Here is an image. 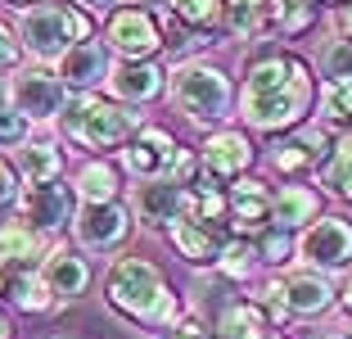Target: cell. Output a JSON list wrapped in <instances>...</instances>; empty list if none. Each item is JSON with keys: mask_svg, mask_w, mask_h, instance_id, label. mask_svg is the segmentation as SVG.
<instances>
[{"mask_svg": "<svg viewBox=\"0 0 352 339\" xmlns=\"http://www.w3.org/2000/svg\"><path fill=\"white\" fill-rule=\"evenodd\" d=\"M140 127H145V113L135 109V104L104 100V95H95V91L68 95V104H63V113H59V132L73 145H82V150H95V154L122 150Z\"/></svg>", "mask_w": 352, "mask_h": 339, "instance_id": "3957f363", "label": "cell"}, {"mask_svg": "<svg viewBox=\"0 0 352 339\" xmlns=\"http://www.w3.org/2000/svg\"><path fill=\"white\" fill-rule=\"evenodd\" d=\"M298 258L311 271H339L352 263V222L348 217H316L311 226H302L298 236Z\"/></svg>", "mask_w": 352, "mask_h": 339, "instance_id": "30bf717a", "label": "cell"}, {"mask_svg": "<svg viewBox=\"0 0 352 339\" xmlns=\"http://www.w3.org/2000/svg\"><path fill=\"white\" fill-rule=\"evenodd\" d=\"M253 249H258L262 263L280 267V263H289V254H294L298 245L289 240V231H280V226H267V231H258V236H253Z\"/></svg>", "mask_w": 352, "mask_h": 339, "instance_id": "d6a6232c", "label": "cell"}, {"mask_svg": "<svg viewBox=\"0 0 352 339\" xmlns=\"http://www.w3.org/2000/svg\"><path fill=\"white\" fill-rule=\"evenodd\" d=\"M73 195L82 199V204H113V199L122 195V172H118L109 158L95 154L73 172Z\"/></svg>", "mask_w": 352, "mask_h": 339, "instance_id": "603a6c76", "label": "cell"}, {"mask_svg": "<svg viewBox=\"0 0 352 339\" xmlns=\"http://www.w3.org/2000/svg\"><path fill=\"white\" fill-rule=\"evenodd\" d=\"M230 195V231L244 236V231H267L271 226V185H262L258 176H239L226 190Z\"/></svg>", "mask_w": 352, "mask_h": 339, "instance_id": "ffe728a7", "label": "cell"}, {"mask_svg": "<svg viewBox=\"0 0 352 339\" xmlns=\"http://www.w3.org/2000/svg\"><path fill=\"white\" fill-rule=\"evenodd\" d=\"M311 104H316V77H311V63L298 59L289 50H258L244 63V86H239V118L253 127V132H294V127L307 123Z\"/></svg>", "mask_w": 352, "mask_h": 339, "instance_id": "6da1fadb", "label": "cell"}, {"mask_svg": "<svg viewBox=\"0 0 352 339\" xmlns=\"http://www.w3.org/2000/svg\"><path fill=\"white\" fill-rule=\"evenodd\" d=\"M221 10H226V0H167V19L190 32H204L212 23H221Z\"/></svg>", "mask_w": 352, "mask_h": 339, "instance_id": "f546056e", "label": "cell"}, {"mask_svg": "<svg viewBox=\"0 0 352 339\" xmlns=\"http://www.w3.org/2000/svg\"><path fill=\"white\" fill-rule=\"evenodd\" d=\"M0 339H14V321H10V312L0 308Z\"/></svg>", "mask_w": 352, "mask_h": 339, "instance_id": "b9f144b4", "label": "cell"}, {"mask_svg": "<svg viewBox=\"0 0 352 339\" xmlns=\"http://www.w3.org/2000/svg\"><path fill=\"white\" fill-rule=\"evenodd\" d=\"M176 154V141L172 132H163V127H140V132L131 136V141L122 145V167L135 176V181H158V176H167V163H172Z\"/></svg>", "mask_w": 352, "mask_h": 339, "instance_id": "5bb4252c", "label": "cell"}, {"mask_svg": "<svg viewBox=\"0 0 352 339\" xmlns=\"http://www.w3.org/2000/svg\"><path fill=\"white\" fill-rule=\"evenodd\" d=\"M167 240L176 245V254L186 258L190 267H217L221 249L235 240V231H230L226 222H199V217L181 213L167 226Z\"/></svg>", "mask_w": 352, "mask_h": 339, "instance_id": "8fae6325", "label": "cell"}, {"mask_svg": "<svg viewBox=\"0 0 352 339\" xmlns=\"http://www.w3.org/2000/svg\"><path fill=\"white\" fill-rule=\"evenodd\" d=\"M267 312L258 308V298H235L217 312L212 339H267Z\"/></svg>", "mask_w": 352, "mask_h": 339, "instance_id": "cb8c5ba5", "label": "cell"}, {"mask_svg": "<svg viewBox=\"0 0 352 339\" xmlns=\"http://www.w3.org/2000/svg\"><path fill=\"white\" fill-rule=\"evenodd\" d=\"M109 91H113V100L140 109V104L158 100V95L167 91V72L158 68L154 59H118L113 68H109Z\"/></svg>", "mask_w": 352, "mask_h": 339, "instance_id": "9a60e30c", "label": "cell"}, {"mask_svg": "<svg viewBox=\"0 0 352 339\" xmlns=\"http://www.w3.org/2000/svg\"><path fill=\"white\" fill-rule=\"evenodd\" d=\"M41 276L50 280L59 303H73V298H82L86 289H91V263L68 245H50L45 258H41Z\"/></svg>", "mask_w": 352, "mask_h": 339, "instance_id": "ac0fdd59", "label": "cell"}, {"mask_svg": "<svg viewBox=\"0 0 352 339\" xmlns=\"http://www.w3.org/2000/svg\"><path fill=\"white\" fill-rule=\"evenodd\" d=\"M271 32H285V37H298V32L316 28V19H321V5L316 0H271Z\"/></svg>", "mask_w": 352, "mask_h": 339, "instance_id": "83f0119b", "label": "cell"}, {"mask_svg": "<svg viewBox=\"0 0 352 339\" xmlns=\"http://www.w3.org/2000/svg\"><path fill=\"white\" fill-rule=\"evenodd\" d=\"M82 10H95V14H109V10H118L122 0H77Z\"/></svg>", "mask_w": 352, "mask_h": 339, "instance_id": "ab89813d", "label": "cell"}, {"mask_svg": "<svg viewBox=\"0 0 352 339\" xmlns=\"http://www.w3.org/2000/svg\"><path fill=\"white\" fill-rule=\"evenodd\" d=\"M109 68H113V63H109V54H104L100 41L73 45V50L54 63V72H59V82H63L68 95H86V91H95V86H104L109 82Z\"/></svg>", "mask_w": 352, "mask_h": 339, "instance_id": "e0dca14e", "label": "cell"}, {"mask_svg": "<svg viewBox=\"0 0 352 339\" xmlns=\"http://www.w3.org/2000/svg\"><path fill=\"white\" fill-rule=\"evenodd\" d=\"M330 19H334V28H339V37H348V41H352V0H348V5H339Z\"/></svg>", "mask_w": 352, "mask_h": 339, "instance_id": "f35d334b", "label": "cell"}, {"mask_svg": "<svg viewBox=\"0 0 352 339\" xmlns=\"http://www.w3.org/2000/svg\"><path fill=\"white\" fill-rule=\"evenodd\" d=\"M167 339H212V330H208L199 317H181V321L172 326V335H167Z\"/></svg>", "mask_w": 352, "mask_h": 339, "instance_id": "74e56055", "label": "cell"}, {"mask_svg": "<svg viewBox=\"0 0 352 339\" xmlns=\"http://www.w3.org/2000/svg\"><path fill=\"white\" fill-rule=\"evenodd\" d=\"M325 339H352V330H339V335H325Z\"/></svg>", "mask_w": 352, "mask_h": 339, "instance_id": "c3c4849f", "label": "cell"}, {"mask_svg": "<svg viewBox=\"0 0 352 339\" xmlns=\"http://www.w3.org/2000/svg\"><path fill=\"white\" fill-rule=\"evenodd\" d=\"M14 167H19L23 185H50L63 176V154H59V145H50V141H28L19 150Z\"/></svg>", "mask_w": 352, "mask_h": 339, "instance_id": "484cf974", "label": "cell"}, {"mask_svg": "<svg viewBox=\"0 0 352 339\" xmlns=\"http://www.w3.org/2000/svg\"><path fill=\"white\" fill-rule=\"evenodd\" d=\"M131 5H145V10H154V14H158V10L167 14V0H131Z\"/></svg>", "mask_w": 352, "mask_h": 339, "instance_id": "7bdbcfd3", "label": "cell"}, {"mask_svg": "<svg viewBox=\"0 0 352 339\" xmlns=\"http://www.w3.org/2000/svg\"><path fill=\"white\" fill-rule=\"evenodd\" d=\"M316 217H321V195L311 185L289 181V185H280V190H271V226L294 231V226H311Z\"/></svg>", "mask_w": 352, "mask_h": 339, "instance_id": "44dd1931", "label": "cell"}, {"mask_svg": "<svg viewBox=\"0 0 352 339\" xmlns=\"http://www.w3.org/2000/svg\"><path fill=\"white\" fill-rule=\"evenodd\" d=\"M10 271H14L10 263H0V294H5V289H10Z\"/></svg>", "mask_w": 352, "mask_h": 339, "instance_id": "ee69618b", "label": "cell"}, {"mask_svg": "<svg viewBox=\"0 0 352 339\" xmlns=\"http://www.w3.org/2000/svg\"><path fill=\"white\" fill-rule=\"evenodd\" d=\"M167 91H172L176 109L186 113L195 127H212L221 118H230V104H235V91H230V77L208 59H186L167 72Z\"/></svg>", "mask_w": 352, "mask_h": 339, "instance_id": "5b68a950", "label": "cell"}, {"mask_svg": "<svg viewBox=\"0 0 352 339\" xmlns=\"http://www.w3.org/2000/svg\"><path fill=\"white\" fill-rule=\"evenodd\" d=\"M221 23H226V32H230V37H239V41H253V37L271 32L267 10H249V5H235V0H226V10H221Z\"/></svg>", "mask_w": 352, "mask_h": 339, "instance_id": "1f68e13d", "label": "cell"}, {"mask_svg": "<svg viewBox=\"0 0 352 339\" xmlns=\"http://www.w3.org/2000/svg\"><path fill=\"white\" fill-rule=\"evenodd\" d=\"M73 199H77L73 185H59V181H50V185H23L19 217L28 226H36L41 236H54V231H63V226L77 217Z\"/></svg>", "mask_w": 352, "mask_h": 339, "instance_id": "4fadbf2b", "label": "cell"}, {"mask_svg": "<svg viewBox=\"0 0 352 339\" xmlns=\"http://www.w3.org/2000/svg\"><path fill=\"white\" fill-rule=\"evenodd\" d=\"M104 45H109L118 59H154L167 45V32H163V23H158L154 10L126 0V5L104 14Z\"/></svg>", "mask_w": 352, "mask_h": 339, "instance_id": "8992f818", "label": "cell"}, {"mask_svg": "<svg viewBox=\"0 0 352 339\" xmlns=\"http://www.w3.org/2000/svg\"><path fill=\"white\" fill-rule=\"evenodd\" d=\"M23 41H19V28H10V23H0V77L5 72H19L23 68Z\"/></svg>", "mask_w": 352, "mask_h": 339, "instance_id": "d590c367", "label": "cell"}, {"mask_svg": "<svg viewBox=\"0 0 352 339\" xmlns=\"http://www.w3.org/2000/svg\"><path fill=\"white\" fill-rule=\"evenodd\" d=\"M23 176H19V167L10 163V158L0 154V208H10V204H19V195H23Z\"/></svg>", "mask_w": 352, "mask_h": 339, "instance_id": "8d00e7d4", "label": "cell"}, {"mask_svg": "<svg viewBox=\"0 0 352 339\" xmlns=\"http://www.w3.org/2000/svg\"><path fill=\"white\" fill-rule=\"evenodd\" d=\"M339 308L352 317V271H348V280H343V294H339Z\"/></svg>", "mask_w": 352, "mask_h": 339, "instance_id": "60d3db41", "label": "cell"}, {"mask_svg": "<svg viewBox=\"0 0 352 339\" xmlns=\"http://www.w3.org/2000/svg\"><path fill=\"white\" fill-rule=\"evenodd\" d=\"M267 339H285V335H276V330H271V335H267Z\"/></svg>", "mask_w": 352, "mask_h": 339, "instance_id": "681fc988", "label": "cell"}, {"mask_svg": "<svg viewBox=\"0 0 352 339\" xmlns=\"http://www.w3.org/2000/svg\"><path fill=\"white\" fill-rule=\"evenodd\" d=\"M28 141H32V123L19 109L5 104V109H0V154H5V150H23Z\"/></svg>", "mask_w": 352, "mask_h": 339, "instance_id": "e575fe53", "label": "cell"}, {"mask_svg": "<svg viewBox=\"0 0 352 339\" xmlns=\"http://www.w3.org/2000/svg\"><path fill=\"white\" fill-rule=\"evenodd\" d=\"M321 185L330 195H339V199L352 204V136H339L334 154L325 158V167H321Z\"/></svg>", "mask_w": 352, "mask_h": 339, "instance_id": "f1b7e54d", "label": "cell"}, {"mask_svg": "<svg viewBox=\"0 0 352 339\" xmlns=\"http://www.w3.org/2000/svg\"><path fill=\"white\" fill-rule=\"evenodd\" d=\"M316 123L334 136H352V82H325L316 95Z\"/></svg>", "mask_w": 352, "mask_h": 339, "instance_id": "4316f807", "label": "cell"}, {"mask_svg": "<svg viewBox=\"0 0 352 339\" xmlns=\"http://www.w3.org/2000/svg\"><path fill=\"white\" fill-rule=\"evenodd\" d=\"M104 298L118 317L145 330H172L181 321V294L167 285V276L149 263V258L122 254L104 271Z\"/></svg>", "mask_w": 352, "mask_h": 339, "instance_id": "7a4b0ae2", "label": "cell"}, {"mask_svg": "<svg viewBox=\"0 0 352 339\" xmlns=\"http://www.w3.org/2000/svg\"><path fill=\"white\" fill-rule=\"evenodd\" d=\"M321 72H325V82H352V41L348 37H334L321 50Z\"/></svg>", "mask_w": 352, "mask_h": 339, "instance_id": "836d02e7", "label": "cell"}, {"mask_svg": "<svg viewBox=\"0 0 352 339\" xmlns=\"http://www.w3.org/2000/svg\"><path fill=\"white\" fill-rule=\"evenodd\" d=\"M45 249H50L45 236L36 226H28L23 217L0 222V263H10V267H41Z\"/></svg>", "mask_w": 352, "mask_h": 339, "instance_id": "7402d4cb", "label": "cell"}, {"mask_svg": "<svg viewBox=\"0 0 352 339\" xmlns=\"http://www.w3.org/2000/svg\"><path fill=\"white\" fill-rule=\"evenodd\" d=\"M253 263H258V249H253L244 236H235L226 249H221V258H217V276H226L230 285H249Z\"/></svg>", "mask_w": 352, "mask_h": 339, "instance_id": "4dcf8cb0", "label": "cell"}, {"mask_svg": "<svg viewBox=\"0 0 352 339\" xmlns=\"http://www.w3.org/2000/svg\"><path fill=\"white\" fill-rule=\"evenodd\" d=\"M235 5H249V10H271V0H235Z\"/></svg>", "mask_w": 352, "mask_h": 339, "instance_id": "bcb514c9", "label": "cell"}, {"mask_svg": "<svg viewBox=\"0 0 352 339\" xmlns=\"http://www.w3.org/2000/svg\"><path fill=\"white\" fill-rule=\"evenodd\" d=\"M10 104V86H5V77H0V109Z\"/></svg>", "mask_w": 352, "mask_h": 339, "instance_id": "7dc6e473", "label": "cell"}, {"mask_svg": "<svg viewBox=\"0 0 352 339\" xmlns=\"http://www.w3.org/2000/svg\"><path fill=\"white\" fill-rule=\"evenodd\" d=\"M5 294H10V303L19 312H54L59 308V298H54L50 280L41 276V267H14Z\"/></svg>", "mask_w": 352, "mask_h": 339, "instance_id": "d4e9b609", "label": "cell"}, {"mask_svg": "<svg viewBox=\"0 0 352 339\" xmlns=\"http://www.w3.org/2000/svg\"><path fill=\"white\" fill-rule=\"evenodd\" d=\"M5 5H14V10H32V5H45V0H5Z\"/></svg>", "mask_w": 352, "mask_h": 339, "instance_id": "f6af8a7d", "label": "cell"}, {"mask_svg": "<svg viewBox=\"0 0 352 339\" xmlns=\"http://www.w3.org/2000/svg\"><path fill=\"white\" fill-rule=\"evenodd\" d=\"M131 226H135V217L122 199H113V204H82L73 217V236L86 254H118L131 240Z\"/></svg>", "mask_w": 352, "mask_h": 339, "instance_id": "ba28073f", "label": "cell"}, {"mask_svg": "<svg viewBox=\"0 0 352 339\" xmlns=\"http://www.w3.org/2000/svg\"><path fill=\"white\" fill-rule=\"evenodd\" d=\"M63 104H68V91H63L59 72L45 68V63H32V68H19L10 82V109H19L28 123H59Z\"/></svg>", "mask_w": 352, "mask_h": 339, "instance_id": "52a82bcc", "label": "cell"}, {"mask_svg": "<svg viewBox=\"0 0 352 339\" xmlns=\"http://www.w3.org/2000/svg\"><path fill=\"white\" fill-rule=\"evenodd\" d=\"M181 199H186V190H181L176 181H167V176H158V181H140V185H135V199H131V217L140 226H149V231L172 226L176 217H181Z\"/></svg>", "mask_w": 352, "mask_h": 339, "instance_id": "d6986e66", "label": "cell"}, {"mask_svg": "<svg viewBox=\"0 0 352 339\" xmlns=\"http://www.w3.org/2000/svg\"><path fill=\"white\" fill-rule=\"evenodd\" d=\"M253 158H258V145H253L249 132H235V127H217L208 132V141L199 145V163H204V176L221 181V176H249Z\"/></svg>", "mask_w": 352, "mask_h": 339, "instance_id": "7c38bea8", "label": "cell"}, {"mask_svg": "<svg viewBox=\"0 0 352 339\" xmlns=\"http://www.w3.org/2000/svg\"><path fill=\"white\" fill-rule=\"evenodd\" d=\"M280 294H285V308L289 317H321L325 308H334V285L325 271L311 267H294L280 276Z\"/></svg>", "mask_w": 352, "mask_h": 339, "instance_id": "2e32d148", "label": "cell"}, {"mask_svg": "<svg viewBox=\"0 0 352 339\" xmlns=\"http://www.w3.org/2000/svg\"><path fill=\"white\" fill-rule=\"evenodd\" d=\"M334 145H339V136H334L330 127L302 123V127H294V132H285V141L271 145V163H276V172H285V176L321 172L325 158L334 154Z\"/></svg>", "mask_w": 352, "mask_h": 339, "instance_id": "9c48e42d", "label": "cell"}, {"mask_svg": "<svg viewBox=\"0 0 352 339\" xmlns=\"http://www.w3.org/2000/svg\"><path fill=\"white\" fill-rule=\"evenodd\" d=\"M19 41L36 63H59L73 45L95 41V19L77 0H45L19 19Z\"/></svg>", "mask_w": 352, "mask_h": 339, "instance_id": "277c9868", "label": "cell"}]
</instances>
